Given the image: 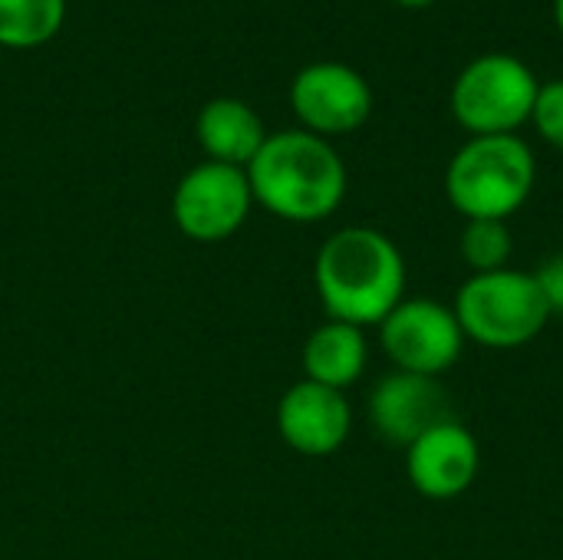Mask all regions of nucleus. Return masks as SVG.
<instances>
[{
    "instance_id": "1",
    "label": "nucleus",
    "mask_w": 563,
    "mask_h": 560,
    "mask_svg": "<svg viewBox=\"0 0 563 560\" xmlns=\"http://www.w3.org/2000/svg\"><path fill=\"white\" fill-rule=\"evenodd\" d=\"M313 281L330 320L360 330L379 327L406 300V257L399 244L376 228H340L323 241Z\"/></svg>"
},
{
    "instance_id": "2",
    "label": "nucleus",
    "mask_w": 563,
    "mask_h": 560,
    "mask_svg": "<svg viewBox=\"0 0 563 560\" xmlns=\"http://www.w3.org/2000/svg\"><path fill=\"white\" fill-rule=\"evenodd\" d=\"M244 172L254 201L294 224L330 218L346 195V165L340 152L307 129L267 135Z\"/></svg>"
},
{
    "instance_id": "3",
    "label": "nucleus",
    "mask_w": 563,
    "mask_h": 560,
    "mask_svg": "<svg viewBox=\"0 0 563 560\" xmlns=\"http://www.w3.org/2000/svg\"><path fill=\"white\" fill-rule=\"evenodd\" d=\"M534 182V152L518 135H472L445 168V195L465 221H508Z\"/></svg>"
},
{
    "instance_id": "4",
    "label": "nucleus",
    "mask_w": 563,
    "mask_h": 560,
    "mask_svg": "<svg viewBox=\"0 0 563 560\" xmlns=\"http://www.w3.org/2000/svg\"><path fill=\"white\" fill-rule=\"evenodd\" d=\"M452 310L465 340L482 343L488 350L528 347L554 317L534 274L515 267L472 274L459 287Z\"/></svg>"
},
{
    "instance_id": "5",
    "label": "nucleus",
    "mask_w": 563,
    "mask_h": 560,
    "mask_svg": "<svg viewBox=\"0 0 563 560\" xmlns=\"http://www.w3.org/2000/svg\"><path fill=\"white\" fill-rule=\"evenodd\" d=\"M538 89L541 83L528 63L508 53H485L455 76L449 106L472 135H515L531 122Z\"/></svg>"
},
{
    "instance_id": "6",
    "label": "nucleus",
    "mask_w": 563,
    "mask_h": 560,
    "mask_svg": "<svg viewBox=\"0 0 563 560\" xmlns=\"http://www.w3.org/2000/svg\"><path fill=\"white\" fill-rule=\"evenodd\" d=\"M379 340L396 370L432 380L449 373L465 350L455 310L429 297H406L379 323Z\"/></svg>"
},
{
    "instance_id": "7",
    "label": "nucleus",
    "mask_w": 563,
    "mask_h": 560,
    "mask_svg": "<svg viewBox=\"0 0 563 560\" xmlns=\"http://www.w3.org/2000/svg\"><path fill=\"white\" fill-rule=\"evenodd\" d=\"M254 205L247 172L224 162L195 165L172 195V218L178 231L191 241L214 244L231 238Z\"/></svg>"
},
{
    "instance_id": "8",
    "label": "nucleus",
    "mask_w": 563,
    "mask_h": 560,
    "mask_svg": "<svg viewBox=\"0 0 563 560\" xmlns=\"http://www.w3.org/2000/svg\"><path fill=\"white\" fill-rule=\"evenodd\" d=\"M290 106L307 132L346 135L356 132L373 112V89L360 69L320 59L303 66L290 83Z\"/></svg>"
},
{
    "instance_id": "9",
    "label": "nucleus",
    "mask_w": 563,
    "mask_h": 560,
    "mask_svg": "<svg viewBox=\"0 0 563 560\" xmlns=\"http://www.w3.org/2000/svg\"><path fill=\"white\" fill-rule=\"evenodd\" d=\"M478 469V439L459 419H445L406 446V475L412 488L432 502H452L465 495L475 485Z\"/></svg>"
},
{
    "instance_id": "10",
    "label": "nucleus",
    "mask_w": 563,
    "mask_h": 560,
    "mask_svg": "<svg viewBox=\"0 0 563 560\" xmlns=\"http://www.w3.org/2000/svg\"><path fill=\"white\" fill-rule=\"evenodd\" d=\"M350 429L353 409L340 389L300 380L277 403L280 439L307 459H327L340 452V446L350 439Z\"/></svg>"
},
{
    "instance_id": "11",
    "label": "nucleus",
    "mask_w": 563,
    "mask_h": 560,
    "mask_svg": "<svg viewBox=\"0 0 563 560\" xmlns=\"http://www.w3.org/2000/svg\"><path fill=\"white\" fill-rule=\"evenodd\" d=\"M455 419L449 406V393L432 376L416 373H389L369 393V422L393 446H412L432 426Z\"/></svg>"
},
{
    "instance_id": "12",
    "label": "nucleus",
    "mask_w": 563,
    "mask_h": 560,
    "mask_svg": "<svg viewBox=\"0 0 563 560\" xmlns=\"http://www.w3.org/2000/svg\"><path fill=\"white\" fill-rule=\"evenodd\" d=\"M195 132H198V142H201L208 162H224V165H238V168H247L267 139L261 116L247 102L231 99V96L205 102L198 112Z\"/></svg>"
},
{
    "instance_id": "13",
    "label": "nucleus",
    "mask_w": 563,
    "mask_h": 560,
    "mask_svg": "<svg viewBox=\"0 0 563 560\" xmlns=\"http://www.w3.org/2000/svg\"><path fill=\"white\" fill-rule=\"evenodd\" d=\"M300 360H303V373H307L303 380L343 393L366 370V360H369L366 333L353 323L327 320L307 337Z\"/></svg>"
},
{
    "instance_id": "14",
    "label": "nucleus",
    "mask_w": 563,
    "mask_h": 560,
    "mask_svg": "<svg viewBox=\"0 0 563 560\" xmlns=\"http://www.w3.org/2000/svg\"><path fill=\"white\" fill-rule=\"evenodd\" d=\"M63 17L66 0H0V46H40L63 26Z\"/></svg>"
},
{
    "instance_id": "15",
    "label": "nucleus",
    "mask_w": 563,
    "mask_h": 560,
    "mask_svg": "<svg viewBox=\"0 0 563 560\" xmlns=\"http://www.w3.org/2000/svg\"><path fill=\"white\" fill-rule=\"evenodd\" d=\"M459 254L472 274L505 271L515 254V238L508 221H465L459 238Z\"/></svg>"
},
{
    "instance_id": "16",
    "label": "nucleus",
    "mask_w": 563,
    "mask_h": 560,
    "mask_svg": "<svg viewBox=\"0 0 563 560\" xmlns=\"http://www.w3.org/2000/svg\"><path fill=\"white\" fill-rule=\"evenodd\" d=\"M531 122L548 145L563 152V79H551L538 89Z\"/></svg>"
},
{
    "instance_id": "17",
    "label": "nucleus",
    "mask_w": 563,
    "mask_h": 560,
    "mask_svg": "<svg viewBox=\"0 0 563 560\" xmlns=\"http://www.w3.org/2000/svg\"><path fill=\"white\" fill-rule=\"evenodd\" d=\"M551 314H563V254L548 257L544 264H538V271H531Z\"/></svg>"
},
{
    "instance_id": "18",
    "label": "nucleus",
    "mask_w": 563,
    "mask_h": 560,
    "mask_svg": "<svg viewBox=\"0 0 563 560\" xmlns=\"http://www.w3.org/2000/svg\"><path fill=\"white\" fill-rule=\"evenodd\" d=\"M554 23H558V30L563 33V0H554Z\"/></svg>"
},
{
    "instance_id": "19",
    "label": "nucleus",
    "mask_w": 563,
    "mask_h": 560,
    "mask_svg": "<svg viewBox=\"0 0 563 560\" xmlns=\"http://www.w3.org/2000/svg\"><path fill=\"white\" fill-rule=\"evenodd\" d=\"M396 3H402V7H429L435 0H396Z\"/></svg>"
}]
</instances>
